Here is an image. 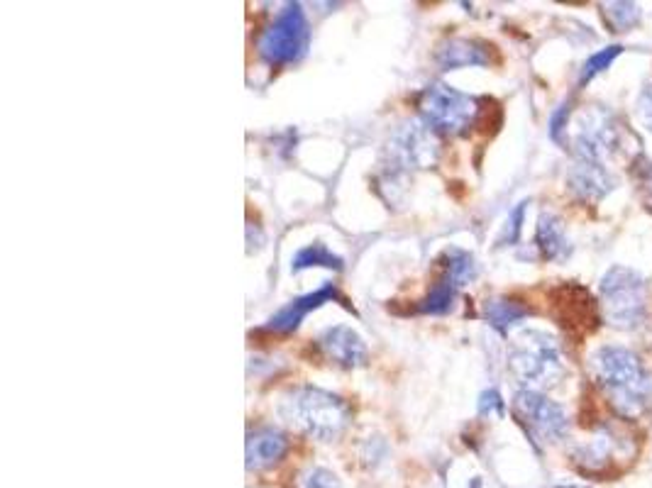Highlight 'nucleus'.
Listing matches in <instances>:
<instances>
[{
  "instance_id": "nucleus-1",
  "label": "nucleus",
  "mask_w": 652,
  "mask_h": 488,
  "mask_svg": "<svg viewBox=\"0 0 652 488\" xmlns=\"http://www.w3.org/2000/svg\"><path fill=\"white\" fill-rule=\"evenodd\" d=\"M591 369L596 384L604 388L618 413L631 418L650 406V376L633 352L623 347H601L591 359Z\"/></svg>"
},
{
  "instance_id": "nucleus-2",
  "label": "nucleus",
  "mask_w": 652,
  "mask_h": 488,
  "mask_svg": "<svg viewBox=\"0 0 652 488\" xmlns=\"http://www.w3.org/2000/svg\"><path fill=\"white\" fill-rule=\"evenodd\" d=\"M281 418L318 442H333L350 425L352 413L335 393L318 386H296L279 401Z\"/></svg>"
},
{
  "instance_id": "nucleus-3",
  "label": "nucleus",
  "mask_w": 652,
  "mask_h": 488,
  "mask_svg": "<svg viewBox=\"0 0 652 488\" xmlns=\"http://www.w3.org/2000/svg\"><path fill=\"white\" fill-rule=\"evenodd\" d=\"M508 366L521 384L533 391L552 386L565 374V359L555 337L540 330H521L511 342Z\"/></svg>"
},
{
  "instance_id": "nucleus-4",
  "label": "nucleus",
  "mask_w": 652,
  "mask_h": 488,
  "mask_svg": "<svg viewBox=\"0 0 652 488\" xmlns=\"http://www.w3.org/2000/svg\"><path fill=\"white\" fill-rule=\"evenodd\" d=\"M311 25L301 3H286L257 40V52L269 66H291L306 57Z\"/></svg>"
},
{
  "instance_id": "nucleus-5",
  "label": "nucleus",
  "mask_w": 652,
  "mask_h": 488,
  "mask_svg": "<svg viewBox=\"0 0 652 488\" xmlns=\"http://www.w3.org/2000/svg\"><path fill=\"white\" fill-rule=\"evenodd\" d=\"M418 113L433 132L445 135H464L482 113L477 98L447 86V83H430L418 98Z\"/></svg>"
},
{
  "instance_id": "nucleus-6",
  "label": "nucleus",
  "mask_w": 652,
  "mask_h": 488,
  "mask_svg": "<svg viewBox=\"0 0 652 488\" xmlns=\"http://www.w3.org/2000/svg\"><path fill=\"white\" fill-rule=\"evenodd\" d=\"M601 305L609 323L623 330L638 327L645 318V281L626 266H613L601 279Z\"/></svg>"
},
{
  "instance_id": "nucleus-7",
  "label": "nucleus",
  "mask_w": 652,
  "mask_h": 488,
  "mask_svg": "<svg viewBox=\"0 0 652 488\" xmlns=\"http://www.w3.org/2000/svg\"><path fill=\"white\" fill-rule=\"evenodd\" d=\"M389 164L394 174L416 169H430L438 162L440 144L435 140V132L425 122H403L399 130L391 137L389 147Z\"/></svg>"
},
{
  "instance_id": "nucleus-8",
  "label": "nucleus",
  "mask_w": 652,
  "mask_h": 488,
  "mask_svg": "<svg viewBox=\"0 0 652 488\" xmlns=\"http://www.w3.org/2000/svg\"><path fill=\"white\" fill-rule=\"evenodd\" d=\"M518 420L528 427L530 435L543 442H557L567 432V415L555 401L533 388H523L513 398Z\"/></svg>"
},
{
  "instance_id": "nucleus-9",
  "label": "nucleus",
  "mask_w": 652,
  "mask_h": 488,
  "mask_svg": "<svg viewBox=\"0 0 652 488\" xmlns=\"http://www.w3.org/2000/svg\"><path fill=\"white\" fill-rule=\"evenodd\" d=\"M618 144V130L604 110H589L579 120V130L574 135V154L584 162L604 164L606 154H611Z\"/></svg>"
},
{
  "instance_id": "nucleus-10",
  "label": "nucleus",
  "mask_w": 652,
  "mask_h": 488,
  "mask_svg": "<svg viewBox=\"0 0 652 488\" xmlns=\"http://www.w3.org/2000/svg\"><path fill=\"white\" fill-rule=\"evenodd\" d=\"M318 347L323 349L325 357L330 362L342 366V369H357V366L367 364V345H364L362 335L352 330L350 325H333L325 327L318 335Z\"/></svg>"
},
{
  "instance_id": "nucleus-11",
  "label": "nucleus",
  "mask_w": 652,
  "mask_h": 488,
  "mask_svg": "<svg viewBox=\"0 0 652 488\" xmlns=\"http://www.w3.org/2000/svg\"><path fill=\"white\" fill-rule=\"evenodd\" d=\"M333 301H340V293H337V288L333 284H323L313 293L298 296L289 305H284L281 310H276L272 318H269V323L264 325V330L281 332V335H286V332H294L296 327L303 323V318L311 313V310H318L320 305L333 303Z\"/></svg>"
},
{
  "instance_id": "nucleus-12",
  "label": "nucleus",
  "mask_w": 652,
  "mask_h": 488,
  "mask_svg": "<svg viewBox=\"0 0 652 488\" xmlns=\"http://www.w3.org/2000/svg\"><path fill=\"white\" fill-rule=\"evenodd\" d=\"M289 452V437L276 427H259L247 435V469L262 471L274 467Z\"/></svg>"
},
{
  "instance_id": "nucleus-13",
  "label": "nucleus",
  "mask_w": 652,
  "mask_h": 488,
  "mask_svg": "<svg viewBox=\"0 0 652 488\" xmlns=\"http://www.w3.org/2000/svg\"><path fill=\"white\" fill-rule=\"evenodd\" d=\"M435 61L442 71H460L469 66H486L491 61L489 47L479 40H464V37H452L445 40L435 52Z\"/></svg>"
},
{
  "instance_id": "nucleus-14",
  "label": "nucleus",
  "mask_w": 652,
  "mask_h": 488,
  "mask_svg": "<svg viewBox=\"0 0 652 488\" xmlns=\"http://www.w3.org/2000/svg\"><path fill=\"white\" fill-rule=\"evenodd\" d=\"M567 181L574 196L589 203L601 201L613 188V179L609 171H606V166L596 162H584V159H577V164L569 169Z\"/></svg>"
},
{
  "instance_id": "nucleus-15",
  "label": "nucleus",
  "mask_w": 652,
  "mask_h": 488,
  "mask_svg": "<svg viewBox=\"0 0 652 488\" xmlns=\"http://www.w3.org/2000/svg\"><path fill=\"white\" fill-rule=\"evenodd\" d=\"M535 244H538L540 254H543L547 262H565L569 254H572V244H569L565 223L552 213H543L538 218Z\"/></svg>"
},
{
  "instance_id": "nucleus-16",
  "label": "nucleus",
  "mask_w": 652,
  "mask_h": 488,
  "mask_svg": "<svg viewBox=\"0 0 652 488\" xmlns=\"http://www.w3.org/2000/svg\"><path fill=\"white\" fill-rule=\"evenodd\" d=\"M530 310L526 305H521L518 301H511V298H491L484 305V315L489 320V325L494 330H499L501 335H506L511 327H516L521 320L528 318Z\"/></svg>"
},
{
  "instance_id": "nucleus-17",
  "label": "nucleus",
  "mask_w": 652,
  "mask_h": 488,
  "mask_svg": "<svg viewBox=\"0 0 652 488\" xmlns=\"http://www.w3.org/2000/svg\"><path fill=\"white\" fill-rule=\"evenodd\" d=\"M442 276H447L452 284L464 286L477 276V262L469 252L452 247L442 254Z\"/></svg>"
},
{
  "instance_id": "nucleus-18",
  "label": "nucleus",
  "mask_w": 652,
  "mask_h": 488,
  "mask_svg": "<svg viewBox=\"0 0 652 488\" xmlns=\"http://www.w3.org/2000/svg\"><path fill=\"white\" fill-rule=\"evenodd\" d=\"M457 284H452L447 276H440V281L430 288L428 296L423 298L421 305H418V313L423 315H447L452 308H455L457 298Z\"/></svg>"
},
{
  "instance_id": "nucleus-19",
  "label": "nucleus",
  "mask_w": 652,
  "mask_h": 488,
  "mask_svg": "<svg viewBox=\"0 0 652 488\" xmlns=\"http://www.w3.org/2000/svg\"><path fill=\"white\" fill-rule=\"evenodd\" d=\"M316 266H323V269H342V259L337 254L330 252L323 242H313L308 247H303L301 252L296 254L294 262H291V271H303V269H316Z\"/></svg>"
},
{
  "instance_id": "nucleus-20",
  "label": "nucleus",
  "mask_w": 652,
  "mask_h": 488,
  "mask_svg": "<svg viewBox=\"0 0 652 488\" xmlns=\"http://www.w3.org/2000/svg\"><path fill=\"white\" fill-rule=\"evenodd\" d=\"M621 52H623L621 44H613V47H606V49H601V52H596L594 57H589L587 64H584L579 81L587 83V81L594 79V76H599L601 71L611 69V64L618 59V54H621Z\"/></svg>"
},
{
  "instance_id": "nucleus-21",
  "label": "nucleus",
  "mask_w": 652,
  "mask_h": 488,
  "mask_svg": "<svg viewBox=\"0 0 652 488\" xmlns=\"http://www.w3.org/2000/svg\"><path fill=\"white\" fill-rule=\"evenodd\" d=\"M606 15H609V22L613 27H616L618 32L631 30V27L638 25V20H640L638 5H633V3H611V5H606Z\"/></svg>"
},
{
  "instance_id": "nucleus-22",
  "label": "nucleus",
  "mask_w": 652,
  "mask_h": 488,
  "mask_svg": "<svg viewBox=\"0 0 652 488\" xmlns=\"http://www.w3.org/2000/svg\"><path fill=\"white\" fill-rule=\"evenodd\" d=\"M301 488H342L340 479L325 467H313L301 476Z\"/></svg>"
},
{
  "instance_id": "nucleus-23",
  "label": "nucleus",
  "mask_w": 652,
  "mask_h": 488,
  "mask_svg": "<svg viewBox=\"0 0 652 488\" xmlns=\"http://www.w3.org/2000/svg\"><path fill=\"white\" fill-rule=\"evenodd\" d=\"M526 205L528 203H518L516 210L511 213V218L506 220L504 232H501V237H499L501 244L518 242V237H521V227H523V215H526Z\"/></svg>"
},
{
  "instance_id": "nucleus-24",
  "label": "nucleus",
  "mask_w": 652,
  "mask_h": 488,
  "mask_svg": "<svg viewBox=\"0 0 652 488\" xmlns=\"http://www.w3.org/2000/svg\"><path fill=\"white\" fill-rule=\"evenodd\" d=\"M567 122H569V105H560V108L552 113L550 118V137L555 142L562 140V132L567 130Z\"/></svg>"
},
{
  "instance_id": "nucleus-25",
  "label": "nucleus",
  "mask_w": 652,
  "mask_h": 488,
  "mask_svg": "<svg viewBox=\"0 0 652 488\" xmlns=\"http://www.w3.org/2000/svg\"><path fill=\"white\" fill-rule=\"evenodd\" d=\"M501 410H504V401L496 391H484L479 396V413L482 415H501Z\"/></svg>"
},
{
  "instance_id": "nucleus-26",
  "label": "nucleus",
  "mask_w": 652,
  "mask_h": 488,
  "mask_svg": "<svg viewBox=\"0 0 652 488\" xmlns=\"http://www.w3.org/2000/svg\"><path fill=\"white\" fill-rule=\"evenodd\" d=\"M635 166H638V169H635L638 171V179H640V183H643V188L648 191V196L652 201V162H648V159H640Z\"/></svg>"
},
{
  "instance_id": "nucleus-27",
  "label": "nucleus",
  "mask_w": 652,
  "mask_h": 488,
  "mask_svg": "<svg viewBox=\"0 0 652 488\" xmlns=\"http://www.w3.org/2000/svg\"><path fill=\"white\" fill-rule=\"evenodd\" d=\"M640 115H643V122L652 130V88L643 93V98H640Z\"/></svg>"
}]
</instances>
